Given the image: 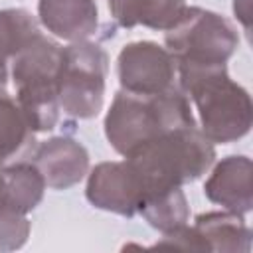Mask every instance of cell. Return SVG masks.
Listing matches in <instances>:
<instances>
[{
	"label": "cell",
	"instance_id": "17",
	"mask_svg": "<svg viewBox=\"0 0 253 253\" xmlns=\"http://www.w3.org/2000/svg\"><path fill=\"white\" fill-rule=\"evenodd\" d=\"M40 34L38 18L26 8L0 10V59L8 61Z\"/></svg>",
	"mask_w": 253,
	"mask_h": 253
},
{
	"label": "cell",
	"instance_id": "22",
	"mask_svg": "<svg viewBox=\"0 0 253 253\" xmlns=\"http://www.w3.org/2000/svg\"><path fill=\"white\" fill-rule=\"evenodd\" d=\"M0 172H2V162H0ZM0 204H2V200H0Z\"/></svg>",
	"mask_w": 253,
	"mask_h": 253
},
{
	"label": "cell",
	"instance_id": "3",
	"mask_svg": "<svg viewBox=\"0 0 253 253\" xmlns=\"http://www.w3.org/2000/svg\"><path fill=\"white\" fill-rule=\"evenodd\" d=\"M198 125L186 93L174 85L156 95H140L119 89L105 115L103 130L111 148L126 156L164 130Z\"/></svg>",
	"mask_w": 253,
	"mask_h": 253
},
{
	"label": "cell",
	"instance_id": "14",
	"mask_svg": "<svg viewBox=\"0 0 253 253\" xmlns=\"http://www.w3.org/2000/svg\"><path fill=\"white\" fill-rule=\"evenodd\" d=\"M194 227L206 239L210 251L221 253H249L251 229L241 213L221 210L196 215Z\"/></svg>",
	"mask_w": 253,
	"mask_h": 253
},
{
	"label": "cell",
	"instance_id": "9",
	"mask_svg": "<svg viewBox=\"0 0 253 253\" xmlns=\"http://www.w3.org/2000/svg\"><path fill=\"white\" fill-rule=\"evenodd\" d=\"M32 162L40 168L47 188L69 190L89 172L87 148L71 136H51L40 142L32 154Z\"/></svg>",
	"mask_w": 253,
	"mask_h": 253
},
{
	"label": "cell",
	"instance_id": "19",
	"mask_svg": "<svg viewBox=\"0 0 253 253\" xmlns=\"http://www.w3.org/2000/svg\"><path fill=\"white\" fill-rule=\"evenodd\" d=\"M156 247H174V249H182V251H210L206 239L198 233V229L194 225H180L168 233H162V237L154 243Z\"/></svg>",
	"mask_w": 253,
	"mask_h": 253
},
{
	"label": "cell",
	"instance_id": "5",
	"mask_svg": "<svg viewBox=\"0 0 253 253\" xmlns=\"http://www.w3.org/2000/svg\"><path fill=\"white\" fill-rule=\"evenodd\" d=\"M164 43L176 63L223 65L239 47V32L229 18L213 10L186 6L178 22L164 32Z\"/></svg>",
	"mask_w": 253,
	"mask_h": 253
},
{
	"label": "cell",
	"instance_id": "16",
	"mask_svg": "<svg viewBox=\"0 0 253 253\" xmlns=\"http://www.w3.org/2000/svg\"><path fill=\"white\" fill-rule=\"evenodd\" d=\"M138 213L152 229L160 233H168L190 221V204L182 186H176L146 196L138 208Z\"/></svg>",
	"mask_w": 253,
	"mask_h": 253
},
{
	"label": "cell",
	"instance_id": "4",
	"mask_svg": "<svg viewBox=\"0 0 253 253\" xmlns=\"http://www.w3.org/2000/svg\"><path fill=\"white\" fill-rule=\"evenodd\" d=\"M61 55L63 47L40 32L10 59L16 101L36 134L53 130L59 121Z\"/></svg>",
	"mask_w": 253,
	"mask_h": 253
},
{
	"label": "cell",
	"instance_id": "7",
	"mask_svg": "<svg viewBox=\"0 0 253 253\" xmlns=\"http://www.w3.org/2000/svg\"><path fill=\"white\" fill-rule=\"evenodd\" d=\"M121 89L140 95H156L176 83V59L160 43L138 40L125 43L117 55Z\"/></svg>",
	"mask_w": 253,
	"mask_h": 253
},
{
	"label": "cell",
	"instance_id": "2",
	"mask_svg": "<svg viewBox=\"0 0 253 253\" xmlns=\"http://www.w3.org/2000/svg\"><path fill=\"white\" fill-rule=\"evenodd\" d=\"M123 158L136 172L144 200L210 172L215 162V144L198 125H188L160 132Z\"/></svg>",
	"mask_w": 253,
	"mask_h": 253
},
{
	"label": "cell",
	"instance_id": "15",
	"mask_svg": "<svg viewBox=\"0 0 253 253\" xmlns=\"http://www.w3.org/2000/svg\"><path fill=\"white\" fill-rule=\"evenodd\" d=\"M38 142L24 111L16 97L0 91V162L28 158L34 154Z\"/></svg>",
	"mask_w": 253,
	"mask_h": 253
},
{
	"label": "cell",
	"instance_id": "1",
	"mask_svg": "<svg viewBox=\"0 0 253 253\" xmlns=\"http://www.w3.org/2000/svg\"><path fill=\"white\" fill-rule=\"evenodd\" d=\"M176 83L194 105L200 130L213 144L237 142L251 130V97L229 77L225 63H176Z\"/></svg>",
	"mask_w": 253,
	"mask_h": 253
},
{
	"label": "cell",
	"instance_id": "18",
	"mask_svg": "<svg viewBox=\"0 0 253 253\" xmlns=\"http://www.w3.org/2000/svg\"><path fill=\"white\" fill-rule=\"evenodd\" d=\"M32 223L26 213L14 211L0 204V251L22 249L30 237Z\"/></svg>",
	"mask_w": 253,
	"mask_h": 253
},
{
	"label": "cell",
	"instance_id": "13",
	"mask_svg": "<svg viewBox=\"0 0 253 253\" xmlns=\"http://www.w3.org/2000/svg\"><path fill=\"white\" fill-rule=\"evenodd\" d=\"M113 20L121 28L144 26L166 32L186 10V0H107Z\"/></svg>",
	"mask_w": 253,
	"mask_h": 253
},
{
	"label": "cell",
	"instance_id": "10",
	"mask_svg": "<svg viewBox=\"0 0 253 253\" xmlns=\"http://www.w3.org/2000/svg\"><path fill=\"white\" fill-rule=\"evenodd\" d=\"M210 176L204 182V196L223 210L249 213L253 208V164L245 154H229L213 162Z\"/></svg>",
	"mask_w": 253,
	"mask_h": 253
},
{
	"label": "cell",
	"instance_id": "8",
	"mask_svg": "<svg viewBox=\"0 0 253 253\" xmlns=\"http://www.w3.org/2000/svg\"><path fill=\"white\" fill-rule=\"evenodd\" d=\"M85 198L97 210L132 217L138 213L142 202V186L136 172L125 158L107 160L89 168Z\"/></svg>",
	"mask_w": 253,
	"mask_h": 253
},
{
	"label": "cell",
	"instance_id": "21",
	"mask_svg": "<svg viewBox=\"0 0 253 253\" xmlns=\"http://www.w3.org/2000/svg\"><path fill=\"white\" fill-rule=\"evenodd\" d=\"M8 79H10L8 61L0 59V91H6V87H8Z\"/></svg>",
	"mask_w": 253,
	"mask_h": 253
},
{
	"label": "cell",
	"instance_id": "20",
	"mask_svg": "<svg viewBox=\"0 0 253 253\" xmlns=\"http://www.w3.org/2000/svg\"><path fill=\"white\" fill-rule=\"evenodd\" d=\"M233 14L245 32L251 30V0H233Z\"/></svg>",
	"mask_w": 253,
	"mask_h": 253
},
{
	"label": "cell",
	"instance_id": "12",
	"mask_svg": "<svg viewBox=\"0 0 253 253\" xmlns=\"http://www.w3.org/2000/svg\"><path fill=\"white\" fill-rule=\"evenodd\" d=\"M45 188L47 184L34 162L20 160L14 164H2V172H0L2 206L28 215L42 204Z\"/></svg>",
	"mask_w": 253,
	"mask_h": 253
},
{
	"label": "cell",
	"instance_id": "6",
	"mask_svg": "<svg viewBox=\"0 0 253 253\" xmlns=\"http://www.w3.org/2000/svg\"><path fill=\"white\" fill-rule=\"evenodd\" d=\"M109 73L107 51L91 42H73L63 47L59 67V109L73 119H93L105 103Z\"/></svg>",
	"mask_w": 253,
	"mask_h": 253
},
{
	"label": "cell",
	"instance_id": "11",
	"mask_svg": "<svg viewBox=\"0 0 253 253\" xmlns=\"http://www.w3.org/2000/svg\"><path fill=\"white\" fill-rule=\"evenodd\" d=\"M40 24L63 42H83L99 28V8L95 0H40Z\"/></svg>",
	"mask_w": 253,
	"mask_h": 253
}]
</instances>
